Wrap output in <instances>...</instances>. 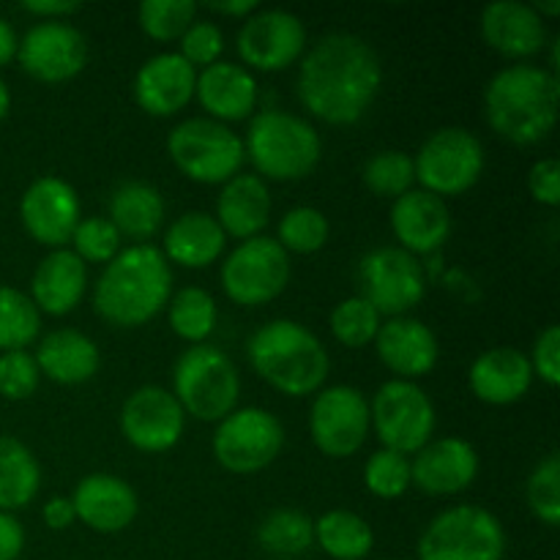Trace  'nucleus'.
<instances>
[{"label":"nucleus","mask_w":560,"mask_h":560,"mask_svg":"<svg viewBox=\"0 0 560 560\" xmlns=\"http://www.w3.org/2000/svg\"><path fill=\"white\" fill-rule=\"evenodd\" d=\"M295 85L306 113L328 126H353L377 98L383 66L361 36L328 33L304 52Z\"/></svg>","instance_id":"f257e3e1"},{"label":"nucleus","mask_w":560,"mask_h":560,"mask_svg":"<svg viewBox=\"0 0 560 560\" xmlns=\"http://www.w3.org/2000/svg\"><path fill=\"white\" fill-rule=\"evenodd\" d=\"M173 295V268L162 249L135 244L120 249L104 266L93 288V310L102 320L118 328H137L151 323Z\"/></svg>","instance_id":"f03ea898"},{"label":"nucleus","mask_w":560,"mask_h":560,"mask_svg":"<svg viewBox=\"0 0 560 560\" xmlns=\"http://www.w3.org/2000/svg\"><path fill=\"white\" fill-rule=\"evenodd\" d=\"M560 82L545 66L517 63L498 71L485 91L490 129L514 145L547 140L558 124Z\"/></svg>","instance_id":"7ed1b4c3"},{"label":"nucleus","mask_w":560,"mask_h":560,"mask_svg":"<svg viewBox=\"0 0 560 560\" xmlns=\"http://www.w3.org/2000/svg\"><path fill=\"white\" fill-rule=\"evenodd\" d=\"M257 375L284 397H310L323 388L331 359L320 339L295 320H271L246 342Z\"/></svg>","instance_id":"20e7f679"},{"label":"nucleus","mask_w":560,"mask_h":560,"mask_svg":"<svg viewBox=\"0 0 560 560\" xmlns=\"http://www.w3.org/2000/svg\"><path fill=\"white\" fill-rule=\"evenodd\" d=\"M244 156L255 164L260 178L288 184L315 173L323 156V142L310 120L288 109H262L249 120Z\"/></svg>","instance_id":"39448f33"},{"label":"nucleus","mask_w":560,"mask_h":560,"mask_svg":"<svg viewBox=\"0 0 560 560\" xmlns=\"http://www.w3.org/2000/svg\"><path fill=\"white\" fill-rule=\"evenodd\" d=\"M173 397L189 419L211 424L228 419L241 397V377L224 350L195 345L173 370Z\"/></svg>","instance_id":"423d86ee"},{"label":"nucleus","mask_w":560,"mask_h":560,"mask_svg":"<svg viewBox=\"0 0 560 560\" xmlns=\"http://www.w3.org/2000/svg\"><path fill=\"white\" fill-rule=\"evenodd\" d=\"M167 153L175 167L195 184H228L244 164V140L230 126L211 118H186L170 131Z\"/></svg>","instance_id":"0eeeda50"},{"label":"nucleus","mask_w":560,"mask_h":560,"mask_svg":"<svg viewBox=\"0 0 560 560\" xmlns=\"http://www.w3.org/2000/svg\"><path fill=\"white\" fill-rule=\"evenodd\" d=\"M506 530L481 506H452L430 520L419 539V560H503Z\"/></svg>","instance_id":"6e6552de"},{"label":"nucleus","mask_w":560,"mask_h":560,"mask_svg":"<svg viewBox=\"0 0 560 560\" xmlns=\"http://www.w3.org/2000/svg\"><path fill=\"white\" fill-rule=\"evenodd\" d=\"M416 180L421 189L441 197H459L479 184L485 173V145L474 131L446 126L424 140L413 159Z\"/></svg>","instance_id":"1a4fd4ad"},{"label":"nucleus","mask_w":560,"mask_h":560,"mask_svg":"<svg viewBox=\"0 0 560 560\" xmlns=\"http://www.w3.org/2000/svg\"><path fill=\"white\" fill-rule=\"evenodd\" d=\"M435 421V405L413 381H386L370 402V430H375L383 448L405 457L432 441Z\"/></svg>","instance_id":"9d476101"},{"label":"nucleus","mask_w":560,"mask_h":560,"mask_svg":"<svg viewBox=\"0 0 560 560\" xmlns=\"http://www.w3.org/2000/svg\"><path fill=\"white\" fill-rule=\"evenodd\" d=\"M222 290L238 306H266L290 282V255L268 235L241 241L222 262Z\"/></svg>","instance_id":"9b49d317"},{"label":"nucleus","mask_w":560,"mask_h":560,"mask_svg":"<svg viewBox=\"0 0 560 560\" xmlns=\"http://www.w3.org/2000/svg\"><path fill=\"white\" fill-rule=\"evenodd\" d=\"M284 427L266 408H235L213 432V457L228 474L249 476L266 470L282 454Z\"/></svg>","instance_id":"f8f14e48"},{"label":"nucleus","mask_w":560,"mask_h":560,"mask_svg":"<svg viewBox=\"0 0 560 560\" xmlns=\"http://www.w3.org/2000/svg\"><path fill=\"white\" fill-rule=\"evenodd\" d=\"M361 299L370 301L381 317H405L421 304L427 277L421 262L399 246H381L361 260Z\"/></svg>","instance_id":"ddd939ff"},{"label":"nucleus","mask_w":560,"mask_h":560,"mask_svg":"<svg viewBox=\"0 0 560 560\" xmlns=\"http://www.w3.org/2000/svg\"><path fill=\"white\" fill-rule=\"evenodd\" d=\"M310 435L320 454L348 459L370 438V402L353 386L320 388L310 410Z\"/></svg>","instance_id":"4468645a"},{"label":"nucleus","mask_w":560,"mask_h":560,"mask_svg":"<svg viewBox=\"0 0 560 560\" xmlns=\"http://www.w3.org/2000/svg\"><path fill=\"white\" fill-rule=\"evenodd\" d=\"M306 27L293 11L257 9L238 33V55L249 71H284L304 58Z\"/></svg>","instance_id":"2eb2a0df"},{"label":"nucleus","mask_w":560,"mask_h":560,"mask_svg":"<svg viewBox=\"0 0 560 560\" xmlns=\"http://www.w3.org/2000/svg\"><path fill=\"white\" fill-rule=\"evenodd\" d=\"M16 60L33 80L58 85L74 80L85 69L88 42L69 22H36L20 38Z\"/></svg>","instance_id":"dca6fc26"},{"label":"nucleus","mask_w":560,"mask_h":560,"mask_svg":"<svg viewBox=\"0 0 560 560\" xmlns=\"http://www.w3.org/2000/svg\"><path fill=\"white\" fill-rule=\"evenodd\" d=\"M186 413L173 392L142 386L126 397L120 408V432L142 454H164L184 438Z\"/></svg>","instance_id":"f3484780"},{"label":"nucleus","mask_w":560,"mask_h":560,"mask_svg":"<svg viewBox=\"0 0 560 560\" xmlns=\"http://www.w3.org/2000/svg\"><path fill=\"white\" fill-rule=\"evenodd\" d=\"M20 219L33 241L49 249H66L82 219L77 189L58 175H42L22 195Z\"/></svg>","instance_id":"a211bd4d"},{"label":"nucleus","mask_w":560,"mask_h":560,"mask_svg":"<svg viewBox=\"0 0 560 560\" xmlns=\"http://www.w3.org/2000/svg\"><path fill=\"white\" fill-rule=\"evenodd\" d=\"M479 476V454L463 438H438L410 459V485L435 498L459 495Z\"/></svg>","instance_id":"6ab92c4d"},{"label":"nucleus","mask_w":560,"mask_h":560,"mask_svg":"<svg viewBox=\"0 0 560 560\" xmlns=\"http://www.w3.org/2000/svg\"><path fill=\"white\" fill-rule=\"evenodd\" d=\"M375 353L397 381H419L430 375L441 359L435 331L416 317H388L375 337Z\"/></svg>","instance_id":"aec40b11"},{"label":"nucleus","mask_w":560,"mask_h":560,"mask_svg":"<svg viewBox=\"0 0 560 560\" xmlns=\"http://www.w3.org/2000/svg\"><path fill=\"white\" fill-rule=\"evenodd\" d=\"M197 69L178 52H159L135 77V102L153 118H173L195 98Z\"/></svg>","instance_id":"412c9836"},{"label":"nucleus","mask_w":560,"mask_h":560,"mask_svg":"<svg viewBox=\"0 0 560 560\" xmlns=\"http://www.w3.org/2000/svg\"><path fill=\"white\" fill-rule=\"evenodd\" d=\"M77 520L96 534H120L135 523L140 501L129 481L113 474H91L71 492Z\"/></svg>","instance_id":"4be33fe9"},{"label":"nucleus","mask_w":560,"mask_h":560,"mask_svg":"<svg viewBox=\"0 0 560 560\" xmlns=\"http://www.w3.org/2000/svg\"><path fill=\"white\" fill-rule=\"evenodd\" d=\"M392 230L399 249L408 255H432L452 235V211L441 197L424 189H410L394 200Z\"/></svg>","instance_id":"5701e85b"},{"label":"nucleus","mask_w":560,"mask_h":560,"mask_svg":"<svg viewBox=\"0 0 560 560\" xmlns=\"http://www.w3.org/2000/svg\"><path fill=\"white\" fill-rule=\"evenodd\" d=\"M195 96L208 118L219 124H238L255 115L257 107V80L249 69L230 60L208 66L197 71Z\"/></svg>","instance_id":"b1692460"},{"label":"nucleus","mask_w":560,"mask_h":560,"mask_svg":"<svg viewBox=\"0 0 560 560\" xmlns=\"http://www.w3.org/2000/svg\"><path fill=\"white\" fill-rule=\"evenodd\" d=\"M481 36L503 58L525 60L545 49L547 27L530 3L498 0L481 11Z\"/></svg>","instance_id":"393cba45"},{"label":"nucleus","mask_w":560,"mask_h":560,"mask_svg":"<svg viewBox=\"0 0 560 560\" xmlns=\"http://www.w3.org/2000/svg\"><path fill=\"white\" fill-rule=\"evenodd\" d=\"M468 386L485 405H514L534 386V370L523 350L490 348L470 364Z\"/></svg>","instance_id":"a878e982"},{"label":"nucleus","mask_w":560,"mask_h":560,"mask_svg":"<svg viewBox=\"0 0 560 560\" xmlns=\"http://www.w3.org/2000/svg\"><path fill=\"white\" fill-rule=\"evenodd\" d=\"M88 290V266L71 249H52L36 266L31 279V301L38 312L63 317L80 306Z\"/></svg>","instance_id":"bb28decb"},{"label":"nucleus","mask_w":560,"mask_h":560,"mask_svg":"<svg viewBox=\"0 0 560 560\" xmlns=\"http://www.w3.org/2000/svg\"><path fill=\"white\" fill-rule=\"evenodd\" d=\"M213 219L228 238H257L271 219V191H268L266 180L255 173H238L228 184H222Z\"/></svg>","instance_id":"cd10ccee"},{"label":"nucleus","mask_w":560,"mask_h":560,"mask_svg":"<svg viewBox=\"0 0 560 560\" xmlns=\"http://www.w3.org/2000/svg\"><path fill=\"white\" fill-rule=\"evenodd\" d=\"M33 359H36L38 372L58 386L88 383L102 366V353H98L96 342L74 328H58V331L42 337Z\"/></svg>","instance_id":"c85d7f7f"},{"label":"nucleus","mask_w":560,"mask_h":560,"mask_svg":"<svg viewBox=\"0 0 560 560\" xmlns=\"http://www.w3.org/2000/svg\"><path fill=\"white\" fill-rule=\"evenodd\" d=\"M228 235L211 213L189 211L173 219L164 233L162 255L180 268H208L222 257Z\"/></svg>","instance_id":"c756f323"},{"label":"nucleus","mask_w":560,"mask_h":560,"mask_svg":"<svg viewBox=\"0 0 560 560\" xmlns=\"http://www.w3.org/2000/svg\"><path fill=\"white\" fill-rule=\"evenodd\" d=\"M109 222L124 238L145 244L164 224V197L156 186L142 180H126L109 197Z\"/></svg>","instance_id":"7c9ffc66"},{"label":"nucleus","mask_w":560,"mask_h":560,"mask_svg":"<svg viewBox=\"0 0 560 560\" xmlns=\"http://www.w3.org/2000/svg\"><path fill=\"white\" fill-rule=\"evenodd\" d=\"M42 487V468L31 448L11 435H0V512L25 509Z\"/></svg>","instance_id":"2f4dec72"},{"label":"nucleus","mask_w":560,"mask_h":560,"mask_svg":"<svg viewBox=\"0 0 560 560\" xmlns=\"http://www.w3.org/2000/svg\"><path fill=\"white\" fill-rule=\"evenodd\" d=\"M315 545L334 560H364L375 547V530L361 514L334 509L315 520Z\"/></svg>","instance_id":"473e14b6"},{"label":"nucleus","mask_w":560,"mask_h":560,"mask_svg":"<svg viewBox=\"0 0 560 560\" xmlns=\"http://www.w3.org/2000/svg\"><path fill=\"white\" fill-rule=\"evenodd\" d=\"M167 320L175 337H180L195 348V345H206V339L217 328L219 306L208 290L184 288L175 295H170Z\"/></svg>","instance_id":"72a5a7b5"},{"label":"nucleus","mask_w":560,"mask_h":560,"mask_svg":"<svg viewBox=\"0 0 560 560\" xmlns=\"http://www.w3.org/2000/svg\"><path fill=\"white\" fill-rule=\"evenodd\" d=\"M257 541L279 560H293L315 545V520L295 509H277L260 523Z\"/></svg>","instance_id":"f704fd0d"},{"label":"nucleus","mask_w":560,"mask_h":560,"mask_svg":"<svg viewBox=\"0 0 560 560\" xmlns=\"http://www.w3.org/2000/svg\"><path fill=\"white\" fill-rule=\"evenodd\" d=\"M42 331V312L31 301V295L16 288L0 284V353L25 350L36 342Z\"/></svg>","instance_id":"c9c22d12"},{"label":"nucleus","mask_w":560,"mask_h":560,"mask_svg":"<svg viewBox=\"0 0 560 560\" xmlns=\"http://www.w3.org/2000/svg\"><path fill=\"white\" fill-rule=\"evenodd\" d=\"M331 228H328L326 213L317 211L312 206H299L290 208L282 219H279L277 228V244L284 252H293V255H315L326 246Z\"/></svg>","instance_id":"e433bc0d"},{"label":"nucleus","mask_w":560,"mask_h":560,"mask_svg":"<svg viewBox=\"0 0 560 560\" xmlns=\"http://www.w3.org/2000/svg\"><path fill=\"white\" fill-rule=\"evenodd\" d=\"M197 9L195 0H145L137 5V22L153 42H178L197 20Z\"/></svg>","instance_id":"4c0bfd02"},{"label":"nucleus","mask_w":560,"mask_h":560,"mask_svg":"<svg viewBox=\"0 0 560 560\" xmlns=\"http://www.w3.org/2000/svg\"><path fill=\"white\" fill-rule=\"evenodd\" d=\"M381 326H383L381 312H377L370 301L361 299V295L345 299L342 304H337V310L331 312L334 339L350 350L366 348V345L375 342Z\"/></svg>","instance_id":"58836bf2"},{"label":"nucleus","mask_w":560,"mask_h":560,"mask_svg":"<svg viewBox=\"0 0 560 560\" xmlns=\"http://www.w3.org/2000/svg\"><path fill=\"white\" fill-rule=\"evenodd\" d=\"M528 509L541 525L558 528L560 525V454L552 452L545 459H539L528 476L525 487Z\"/></svg>","instance_id":"ea45409f"},{"label":"nucleus","mask_w":560,"mask_h":560,"mask_svg":"<svg viewBox=\"0 0 560 560\" xmlns=\"http://www.w3.org/2000/svg\"><path fill=\"white\" fill-rule=\"evenodd\" d=\"M361 178H364L370 191L397 200V197H402L416 184L413 159L402 151H381L364 164Z\"/></svg>","instance_id":"a19ab883"},{"label":"nucleus","mask_w":560,"mask_h":560,"mask_svg":"<svg viewBox=\"0 0 560 560\" xmlns=\"http://www.w3.org/2000/svg\"><path fill=\"white\" fill-rule=\"evenodd\" d=\"M71 252L80 257L82 262H98V266H107L109 260L120 255L124 249V235L118 233L113 222L107 217H88L80 219V224L71 233Z\"/></svg>","instance_id":"79ce46f5"},{"label":"nucleus","mask_w":560,"mask_h":560,"mask_svg":"<svg viewBox=\"0 0 560 560\" xmlns=\"http://www.w3.org/2000/svg\"><path fill=\"white\" fill-rule=\"evenodd\" d=\"M364 487L381 501H397L410 490V459L405 454L381 448L364 465Z\"/></svg>","instance_id":"37998d69"},{"label":"nucleus","mask_w":560,"mask_h":560,"mask_svg":"<svg viewBox=\"0 0 560 560\" xmlns=\"http://www.w3.org/2000/svg\"><path fill=\"white\" fill-rule=\"evenodd\" d=\"M38 383H42V372H38L33 353L27 350L0 353V397L22 402L36 394Z\"/></svg>","instance_id":"c03bdc74"},{"label":"nucleus","mask_w":560,"mask_h":560,"mask_svg":"<svg viewBox=\"0 0 560 560\" xmlns=\"http://www.w3.org/2000/svg\"><path fill=\"white\" fill-rule=\"evenodd\" d=\"M180 49L178 55L195 69H208V66L219 63L224 52V33L217 22L211 20H195L189 31L178 38Z\"/></svg>","instance_id":"a18cd8bd"},{"label":"nucleus","mask_w":560,"mask_h":560,"mask_svg":"<svg viewBox=\"0 0 560 560\" xmlns=\"http://www.w3.org/2000/svg\"><path fill=\"white\" fill-rule=\"evenodd\" d=\"M528 361H530V370H534V377H539L545 386L558 388V383H560V328L556 326V323L547 328H541V334L536 337Z\"/></svg>","instance_id":"49530a36"},{"label":"nucleus","mask_w":560,"mask_h":560,"mask_svg":"<svg viewBox=\"0 0 560 560\" xmlns=\"http://www.w3.org/2000/svg\"><path fill=\"white\" fill-rule=\"evenodd\" d=\"M528 191L539 206L556 208L560 202V162L539 159L528 173Z\"/></svg>","instance_id":"de8ad7c7"},{"label":"nucleus","mask_w":560,"mask_h":560,"mask_svg":"<svg viewBox=\"0 0 560 560\" xmlns=\"http://www.w3.org/2000/svg\"><path fill=\"white\" fill-rule=\"evenodd\" d=\"M25 550V528L9 512H0V560H16Z\"/></svg>","instance_id":"09e8293b"},{"label":"nucleus","mask_w":560,"mask_h":560,"mask_svg":"<svg viewBox=\"0 0 560 560\" xmlns=\"http://www.w3.org/2000/svg\"><path fill=\"white\" fill-rule=\"evenodd\" d=\"M82 5L74 0H36V3H22V11L36 16L38 22H66V16L77 14Z\"/></svg>","instance_id":"8fccbe9b"},{"label":"nucleus","mask_w":560,"mask_h":560,"mask_svg":"<svg viewBox=\"0 0 560 560\" xmlns=\"http://www.w3.org/2000/svg\"><path fill=\"white\" fill-rule=\"evenodd\" d=\"M44 525L52 530H66L74 525L77 514H74V506H71V498H49L47 503H44Z\"/></svg>","instance_id":"3c124183"},{"label":"nucleus","mask_w":560,"mask_h":560,"mask_svg":"<svg viewBox=\"0 0 560 560\" xmlns=\"http://www.w3.org/2000/svg\"><path fill=\"white\" fill-rule=\"evenodd\" d=\"M206 9L213 11V14L233 16V20H246V16L260 9V3L257 0H224V3H208Z\"/></svg>","instance_id":"603ef678"},{"label":"nucleus","mask_w":560,"mask_h":560,"mask_svg":"<svg viewBox=\"0 0 560 560\" xmlns=\"http://www.w3.org/2000/svg\"><path fill=\"white\" fill-rule=\"evenodd\" d=\"M16 47H20V38H16L14 25L5 16H0V66L16 58Z\"/></svg>","instance_id":"864d4df0"},{"label":"nucleus","mask_w":560,"mask_h":560,"mask_svg":"<svg viewBox=\"0 0 560 560\" xmlns=\"http://www.w3.org/2000/svg\"><path fill=\"white\" fill-rule=\"evenodd\" d=\"M536 14L545 20V16H558L560 14V0H550V3H530Z\"/></svg>","instance_id":"5fc2aeb1"},{"label":"nucleus","mask_w":560,"mask_h":560,"mask_svg":"<svg viewBox=\"0 0 560 560\" xmlns=\"http://www.w3.org/2000/svg\"><path fill=\"white\" fill-rule=\"evenodd\" d=\"M9 109H11V91H9V85L0 80V120L9 115Z\"/></svg>","instance_id":"6e6d98bb"},{"label":"nucleus","mask_w":560,"mask_h":560,"mask_svg":"<svg viewBox=\"0 0 560 560\" xmlns=\"http://www.w3.org/2000/svg\"><path fill=\"white\" fill-rule=\"evenodd\" d=\"M277 560H279V558H277Z\"/></svg>","instance_id":"4d7b16f0"}]
</instances>
